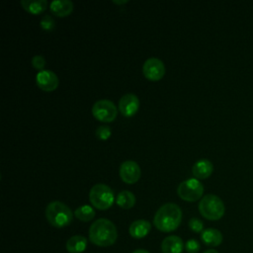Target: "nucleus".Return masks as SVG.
Masks as SVG:
<instances>
[{
    "label": "nucleus",
    "instance_id": "nucleus-1",
    "mask_svg": "<svg viewBox=\"0 0 253 253\" xmlns=\"http://www.w3.org/2000/svg\"><path fill=\"white\" fill-rule=\"evenodd\" d=\"M182 220V211L179 206L167 203L161 206L156 211L153 223L162 232H171L178 228Z\"/></svg>",
    "mask_w": 253,
    "mask_h": 253
},
{
    "label": "nucleus",
    "instance_id": "nucleus-2",
    "mask_svg": "<svg viewBox=\"0 0 253 253\" xmlns=\"http://www.w3.org/2000/svg\"><path fill=\"white\" fill-rule=\"evenodd\" d=\"M117 238V228L115 224L107 218L95 220L89 228V239L97 246H111L116 242Z\"/></svg>",
    "mask_w": 253,
    "mask_h": 253
},
{
    "label": "nucleus",
    "instance_id": "nucleus-3",
    "mask_svg": "<svg viewBox=\"0 0 253 253\" xmlns=\"http://www.w3.org/2000/svg\"><path fill=\"white\" fill-rule=\"evenodd\" d=\"M45 217L50 225L61 228L67 226L72 221L73 213L65 204L53 201L46 206Z\"/></svg>",
    "mask_w": 253,
    "mask_h": 253
},
{
    "label": "nucleus",
    "instance_id": "nucleus-4",
    "mask_svg": "<svg viewBox=\"0 0 253 253\" xmlns=\"http://www.w3.org/2000/svg\"><path fill=\"white\" fill-rule=\"evenodd\" d=\"M199 211L205 218L209 220H218L223 216L225 207L219 197L213 194H208L200 201Z\"/></svg>",
    "mask_w": 253,
    "mask_h": 253
},
{
    "label": "nucleus",
    "instance_id": "nucleus-5",
    "mask_svg": "<svg viewBox=\"0 0 253 253\" xmlns=\"http://www.w3.org/2000/svg\"><path fill=\"white\" fill-rule=\"evenodd\" d=\"M89 200L93 207L105 211L113 206L115 195L109 186L105 184H96L89 192Z\"/></svg>",
    "mask_w": 253,
    "mask_h": 253
},
{
    "label": "nucleus",
    "instance_id": "nucleus-6",
    "mask_svg": "<svg viewBox=\"0 0 253 253\" xmlns=\"http://www.w3.org/2000/svg\"><path fill=\"white\" fill-rule=\"evenodd\" d=\"M177 194L186 202H196L202 198L204 186L197 178H190L180 183L177 188Z\"/></svg>",
    "mask_w": 253,
    "mask_h": 253
},
{
    "label": "nucleus",
    "instance_id": "nucleus-7",
    "mask_svg": "<svg viewBox=\"0 0 253 253\" xmlns=\"http://www.w3.org/2000/svg\"><path fill=\"white\" fill-rule=\"evenodd\" d=\"M92 115L100 122L111 123L117 118L118 109L111 100L102 99L94 103L92 107Z\"/></svg>",
    "mask_w": 253,
    "mask_h": 253
},
{
    "label": "nucleus",
    "instance_id": "nucleus-8",
    "mask_svg": "<svg viewBox=\"0 0 253 253\" xmlns=\"http://www.w3.org/2000/svg\"><path fill=\"white\" fill-rule=\"evenodd\" d=\"M142 72L146 79L150 81H159L165 74V65L161 59L150 57L144 61Z\"/></svg>",
    "mask_w": 253,
    "mask_h": 253
},
{
    "label": "nucleus",
    "instance_id": "nucleus-9",
    "mask_svg": "<svg viewBox=\"0 0 253 253\" xmlns=\"http://www.w3.org/2000/svg\"><path fill=\"white\" fill-rule=\"evenodd\" d=\"M120 177L126 184L136 183L141 176V169L139 165L133 160L124 161L120 166Z\"/></svg>",
    "mask_w": 253,
    "mask_h": 253
},
{
    "label": "nucleus",
    "instance_id": "nucleus-10",
    "mask_svg": "<svg viewBox=\"0 0 253 253\" xmlns=\"http://www.w3.org/2000/svg\"><path fill=\"white\" fill-rule=\"evenodd\" d=\"M36 82L38 87L42 91L51 92L58 87L59 80L53 71L49 69H43L37 73Z\"/></svg>",
    "mask_w": 253,
    "mask_h": 253
},
{
    "label": "nucleus",
    "instance_id": "nucleus-11",
    "mask_svg": "<svg viewBox=\"0 0 253 253\" xmlns=\"http://www.w3.org/2000/svg\"><path fill=\"white\" fill-rule=\"evenodd\" d=\"M139 109V100L133 93H127L122 96L119 101L120 113L125 118L133 117Z\"/></svg>",
    "mask_w": 253,
    "mask_h": 253
},
{
    "label": "nucleus",
    "instance_id": "nucleus-12",
    "mask_svg": "<svg viewBox=\"0 0 253 253\" xmlns=\"http://www.w3.org/2000/svg\"><path fill=\"white\" fill-rule=\"evenodd\" d=\"M213 171V165L212 163L208 159H200L192 167V173L195 176V178L199 179H207L209 178Z\"/></svg>",
    "mask_w": 253,
    "mask_h": 253
},
{
    "label": "nucleus",
    "instance_id": "nucleus-13",
    "mask_svg": "<svg viewBox=\"0 0 253 253\" xmlns=\"http://www.w3.org/2000/svg\"><path fill=\"white\" fill-rule=\"evenodd\" d=\"M183 248V240L177 235H169L165 237L161 243L163 253H182Z\"/></svg>",
    "mask_w": 253,
    "mask_h": 253
},
{
    "label": "nucleus",
    "instance_id": "nucleus-14",
    "mask_svg": "<svg viewBox=\"0 0 253 253\" xmlns=\"http://www.w3.org/2000/svg\"><path fill=\"white\" fill-rule=\"evenodd\" d=\"M150 229H151V225L148 220L137 219L131 222V224L129 225L128 231L131 237L139 239V238L145 237L149 233Z\"/></svg>",
    "mask_w": 253,
    "mask_h": 253
},
{
    "label": "nucleus",
    "instance_id": "nucleus-15",
    "mask_svg": "<svg viewBox=\"0 0 253 253\" xmlns=\"http://www.w3.org/2000/svg\"><path fill=\"white\" fill-rule=\"evenodd\" d=\"M73 2L69 0H53L49 4V10L57 17H66L73 11Z\"/></svg>",
    "mask_w": 253,
    "mask_h": 253
},
{
    "label": "nucleus",
    "instance_id": "nucleus-16",
    "mask_svg": "<svg viewBox=\"0 0 253 253\" xmlns=\"http://www.w3.org/2000/svg\"><path fill=\"white\" fill-rule=\"evenodd\" d=\"M202 241L211 247H215L221 244L222 242V234L218 229L215 228H207L201 234Z\"/></svg>",
    "mask_w": 253,
    "mask_h": 253
},
{
    "label": "nucleus",
    "instance_id": "nucleus-17",
    "mask_svg": "<svg viewBox=\"0 0 253 253\" xmlns=\"http://www.w3.org/2000/svg\"><path fill=\"white\" fill-rule=\"evenodd\" d=\"M87 247V239L82 235H73L66 241V249L69 253H82Z\"/></svg>",
    "mask_w": 253,
    "mask_h": 253
},
{
    "label": "nucleus",
    "instance_id": "nucleus-18",
    "mask_svg": "<svg viewBox=\"0 0 253 253\" xmlns=\"http://www.w3.org/2000/svg\"><path fill=\"white\" fill-rule=\"evenodd\" d=\"M20 3L27 12L33 15L42 14L47 8L46 0H21Z\"/></svg>",
    "mask_w": 253,
    "mask_h": 253
},
{
    "label": "nucleus",
    "instance_id": "nucleus-19",
    "mask_svg": "<svg viewBox=\"0 0 253 253\" xmlns=\"http://www.w3.org/2000/svg\"><path fill=\"white\" fill-rule=\"evenodd\" d=\"M116 203L122 209H125V210L131 209L135 204V196L133 193L129 191H126V190L121 191L116 198Z\"/></svg>",
    "mask_w": 253,
    "mask_h": 253
},
{
    "label": "nucleus",
    "instance_id": "nucleus-20",
    "mask_svg": "<svg viewBox=\"0 0 253 253\" xmlns=\"http://www.w3.org/2000/svg\"><path fill=\"white\" fill-rule=\"evenodd\" d=\"M74 214L81 221H90L95 216V211L91 206L83 205L75 210Z\"/></svg>",
    "mask_w": 253,
    "mask_h": 253
},
{
    "label": "nucleus",
    "instance_id": "nucleus-21",
    "mask_svg": "<svg viewBox=\"0 0 253 253\" xmlns=\"http://www.w3.org/2000/svg\"><path fill=\"white\" fill-rule=\"evenodd\" d=\"M40 26H41V28H42V30L49 32V31H52V30L54 29V27H55V21L53 20V18H52L51 16L45 15V16H43V17L41 19V21H40Z\"/></svg>",
    "mask_w": 253,
    "mask_h": 253
},
{
    "label": "nucleus",
    "instance_id": "nucleus-22",
    "mask_svg": "<svg viewBox=\"0 0 253 253\" xmlns=\"http://www.w3.org/2000/svg\"><path fill=\"white\" fill-rule=\"evenodd\" d=\"M95 134L100 140H107L112 134V129L109 126H100L96 128Z\"/></svg>",
    "mask_w": 253,
    "mask_h": 253
},
{
    "label": "nucleus",
    "instance_id": "nucleus-23",
    "mask_svg": "<svg viewBox=\"0 0 253 253\" xmlns=\"http://www.w3.org/2000/svg\"><path fill=\"white\" fill-rule=\"evenodd\" d=\"M189 227L194 231V232H203L204 231V223L201 219L197 217H192L189 220Z\"/></svg>",
    "mask_w": 253,
    "mask_h": 253
},
{
    "label": "nucleus",
    "instance_id": "nucleus-24",
    "mask_svg": "<svg viewBox=\"0 0 253 253\" xmlns=\"http://www.w3.org/2000/svg\"><path fill=\"white\" fill-rule=\"evenodd\" d=\"M32 65L37 70H43V67L45 66V59L42 55H34L32 58Z\"/></svg>",
    "mask_w": 253,
    "mask_h": 253
},
{
    "label": "nucleus",
    "instance_id": "nucleus-25",
    "mask_svg": "<svg viewBox=\"0 0 253 253\" xmlns=\"http://www.w3.org/2000/svg\"><path fill=\"white\" fill-rule=\"evenodd\" d=\"M185 248L188 253H198L200 251L201 245L196 239H189L185 244Z\"/></svg>",
    "mask_w": 253,
    "mask_h": 253
},
{
    "label": "nucleus",
    "instance_id": "nucleus-26",
    "mask_svg": "<svg viewBox=\"0 0 253 253\" xmlns=\"http://www.w3.org/2000/svg\"><path fill=\"white\" fill-rule=\"evenodd\" d=\"M115 4H118V5H123V4H126L128 1L127 0H124V1H117V0H114L113 1Z\"/></svg>",
    "mask_w": 253,
    "mask_h": 253
},
{
    "label": "nucleus",
    "instance_id": "nucleus-27",
    "mask_svg": "<svg viewBox=\"0 0 253 253\" xmlns=\"http://www.w3.org/2000/svg\"><path fill=\"white\" fill-rule=\"evenodd\" d=\"M132 253H150V252H148L147 250H144V249H136Z\"/></svg>",
    "mask_w": 253,
    "mask_h": 253
},
{
    "label": "nucleus",
    "instance_id": "nucleus-28",
    "mask_svg": "<svg viewBox=\"0 0 253 253\" xmlns=\"http://www.w3.org/2000/svg\"><path fill=\"white\" fill-rule=\"evenodd\" d=\"M204 253H218V252L214 249H209V250H206Z\"/></svg>",
    "mask_w": 253,
    "mask_h": 253
}]
</instances>
